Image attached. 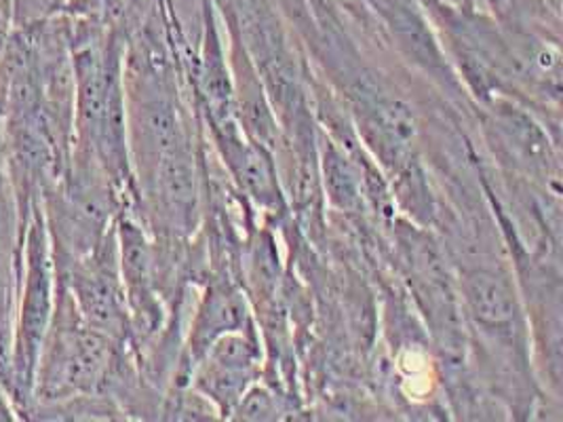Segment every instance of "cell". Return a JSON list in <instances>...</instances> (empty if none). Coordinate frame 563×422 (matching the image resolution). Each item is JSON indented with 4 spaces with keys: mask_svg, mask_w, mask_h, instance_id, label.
I'll return each mask as SVG.
<instances>
[{
    "mask_svg": "<svg viewBox=\"0 0 563 422\" xmlns=\"http://www.w3.org/2000/svg\"><path fill=\"white\" fill-rule=\"evenodd\" d=\"M66 18L70 22L75 73L73 153L96 160L131 206L137 208V190L129 158L123 80L125 32L73 15Z\"/></svg>",
    "mask_w": 563,
    "mask_h": 422,
    "instance_id": "obj_1",
    "label": "cell"
},
{
    "mask_svg": "<svg viewBox=\"0 0 563 422\" xmlns=\"http://www.w3.org/2000/svg\"><path fill=\"white\" fill-rule=\"evenodd\" d=\"M197 389L229 417L260 371V343L254 325L220 336L199 359Z\"/></svg>",
    "mask_w": 563,
    "mask_h": 422,
    "instance_id": "obj_4",
    "label": "cell"
},
{
    "mask_svg": "<svg viewBox=\"0 0 563 422\" xmlns=\"http://www.w3.org/2000/svg\"><path fill=\"white\" fill-rule=\"evenodd\" d=\"M70 2L73 0H11V26H30L55 18L64 13Z\"/></svg>",
    "mask_w": 563,
    "mask_h": 422,
    "instance_id": "obj_8",
    "label": "cell"
},
{
    "mask_svg": "<svg viewBox=\"0 0 563 422\" xmlns=\"http://www.w3.org/2000/svg\"><path fill=\"white\" fill-rule=\"evenodd\" d=\"M55 275L66 286L78 315L89 327L131 346V319L119 268L117 224L96 249L73 260H55Z\"/></svg>",
    "mask_w": 563,
    "mask_h": 422,
    "instance_id": "obj_3",
    "label": "cell"
},
{
    "mask_svg": "<svg viewBox=\"0 0 563 422\" xmlns=\"http://www.w3.org/2000/svg\"><path fill=\"white\" fill-rule=\"evenodd\" d=\"M323 163H325V182H328L333 203L340 206L342 210L355 208L358 203V186L355 180L357 176L353 174L349 158L330 144Z\"/></svg>",
    "mask_w": 563,
    "mask_h": 422,
    "instance_id": "obj_7",
    "label": "cell"
},
{
    "mask_svg": "<svg viewBox=\"0 0 563 422\" xmlns=\"http://www.w3.org/2000/svg\"><path fill=\"white\" fill-rule=\"evenodd\" d=\"M22 421V414L11 393L0 385V422Z\"/></svg>",
    "mask_w": 563,
    "mask_h": 422,
    "instance_id": "obj_9",
    "label": "cell"
},
{
    "mask_svg": "<svg viewBox=\"0 0 563 422\" xmlns=\"http://www.w3.org/2000/svg\"><path fill=\"white\" fill-rule=\"evenodd\" d=\"M462 293L468 313L484 332L509 336L519 332V304L511 281L505 273L487 266H475L462 277Z\"/></svg>",
    "mask_w": 563,
    "mask_h": 422,
    "instance_id": "obj_6",
    "label": "cell"
},
{
    "mask_svg": "<svg viewBox=\"0 0 563 422\" xmlns=\"http://www.w3.org/2000/svg\"><path fill=\"white\" fill-rule=\"evenodd\" d=\"M55 260L52 237L45 222L43 206L34 208L27 220L22 273L15 298L11 357H9V382L7 391L13 397L22 421H26L32 401L34 371L38 355L47 338L55 309Z\"/></svg>",
    "mask_w": 563,
    "mask_h": 422,
    "instance_id": "obj_2",
    "label": "cell"
},
{
    "mask_svg": "<svg viewBox=\"0 0 563 422\" xmlns=\"http://www.w3.org/2000/svg\"><path fill=\"white\" fill-rule=\"evenodd\" d=\"M250 311L241 291L231 286L229 281H218L207 293L197 309V315L190 330V343L186 346V357L176 371V387L184 389L186 371L192 378V369L199 359L206 355L207 348L216 343L220 336L239 332L250 327Z\"/></svg>",
    "mask_w": 563,
    "mask_h": 422,
    "instance_id": "obj_5",
    "label": "cell"
}]
</instances>
